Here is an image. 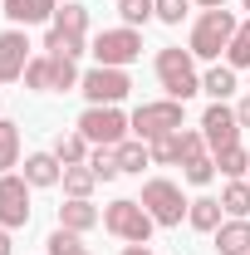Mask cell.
Segmentation results:
<instances>
[{
	"label": "cell",
	"mask_w": 250,
	"mask_h": 255,
	"mask_svg": "<svg viewBox=\"0 0 250 255\" xmlns=\"http://www.w3.org/2000/svg\"><path fill=\"white\" fill-rule=\"evenodd\" d=\"M54 10H59V0H5L10 25H44V20H54Z\"/></svg>",
	"instance_id": "5bb4252c"
},
{
	"label": "cell",
	"mask_w": 250,
	"mask_h": 255,
	"mask_svg": "<svg viewBox=\"0 0 250 255\" xmlns=\"http://www.w3.org/2000/svg\"><path fill=\"white\" fill-rule=\"evenodd\" d=\"M94 187H98V177H94L89 162H84V167H64V191H69V196H84V201H89Z\"/></svg>",
	"instance_id": "4316f807"
},
{
	"label": "cell",
	"mask_w": 250,
	"mask_h": 255,
	"mask_svg": "<svg viewBox=\"0 0 250 255\" xmlns=\"http://www.w3.org/2000/svg\"><path fill=\"white\" fill-rule=\"evenodd\" d=\"M25 182L30 187H59L64 182V162L54 152H30L25 157Z\"/></svg>",
	"instance_id": "9a60e30c"
},
{
	"label": "cell",
	"mask_w": 250,
	"mask_h": 255,
	"mask_svg": "<svg viewBox=\"0 0 250 255\" xmlns=\"http://www.w3.org/2000/svg\"><path fill=\"white\" fill-rule=\"evenodd\" d=\"M142 206H147V216H152L157 226H182V216H187V196H182V187L177 182H167V177H152V182H142Z\"/></svg>",
	"instance_id": "5b68a950"
},
{
	"label": "cell",
	"mask_w": 250,
	"mask_h": 255,
	"mask_svg": "<svg viewBox=\"0 0 250 255\" xmlns=\"http://www.w3.org/2000/svg\"><path fill=\"white\" fill-rule=\"evenodd\" d=\"M246 182H250V172H246Z\"/></svg>",
	"instance_id": "60d3db41"
},
{
	"label": "cell",
	"mask_w": 250,
	"mask_h": 255,
	"mask_svg": "<svg viewBox=\"0 0 250 255\" xmlns=\"http://www.w3.org/2000/svg\"><path fill=\"white\" fill-rule=\"evenodd\" d=\"M118 15H123V25H147V20H157V0H118Z\"/></svg>",
	"instance_id": "83f0119b"
},
{
	"label": "cell",
	"mask_w": 250,
	"mask_h": 255,
	"mask_svg": "<svg viewBox=\"0 0 250 255\" xmlns=\"http://www.w3.org/2000/svg\"><path fill=\"white\" fill-rule=\"evenodd\" d=\"M89 152H94V142H89L84 132H59V137H54V157H59L64 167H84Z\"/></svg>",
	"instance_id": "ac0fdd59"
},
{
	"label": "cell",
	"mask_w": 250,
	"mask_h": 255,
	"mask_svg": "<svg viewBox=\"0 0 250 255\" xmlns=\"http://www.w3.org/2000/svg\"><path fill=\"white\" fill-rule=\"evenodd\" d=\"M191 5H201V10H226V0H191Z\"/></svg>",
	"instance_id": "d590c367"
},
{
	"label": "cell",
	"mask_w": 250,
	"mask_h": 255,
	"mask_svg": "<svg viewBox=\"0 0 250 255\" xmlns=\"http://www.w3.org/2000/svg\"><path fill=\"white\" fill-rule=\"evenodd\" d=\"M127 123H132V132H137L142 142H152V137H167V132H177V128L187 123V103H177V98L137 103V113H132Z\"/></svg>",
	"instance_id": "277c9868"
},
{
	"label": "cell",
	"mask_w": 250,
	"mask_h": 255,
	"mask_svg": "<svg viewBox=\"0 0 250 255\" xmlns=\"http://www.w3.org/2000/svg\"><path fill=\"white\" fill-rule=\"evenodd\" d=\"M98 221H103V211H98L94 201H84V196H69V201L59 206V226H64V231H74V236L94 231Z\"/></svg>",
	"instance_id": "4fadbf2b"
},
{
	"label": "cell",
	"mask_w": 250,
	"mask_h": 255,
	"mask_svg": "<svg viewBox=\"0 0 250 255\" xmlns=\"http://www.w3.org/2000/svg\"><path fill=\"white\" fill-rule=\"evenodd\" d=\"M44 54H54V59H79V54H84V34L49 30V34H44Z\"/></svg>",
	"instance_id": "7402d4cb"
},
{
	"label": "cell",
	"mask_w": 250,
	"mask_h": 255,
	"mask_svg": "<svg viewBox=\"0 0 250 255\" xmlns=\"http://www.w3.org/2000/svg\"><path fill=\"white\" fill-rule=\"evenodd\" d=\"M152 216H147V206L142 201H132V196H118V201H108L103 206V231L108 236H118L127 246H147V236H152Z\"/></svg>",
	"instance_id": "7a4b0ae2"
},
{
	"label": "cell",
	"mask_w": 250,
	"mask_h": 255,
	"mask_svg": "<svg viewBox=\"0 0 250 255\" xmlns=\"http://www.w3.org/2000/svg\"><path fill=\"white\" fill-rule=\"evenodd\" d=\"M94 59L103 64V69H127L132 59H142V34L132 30V25H123V30H103L94 39Z\"/></svg>",
	"instance_id": "52a82bcc"
},
{
	"label": "cell",
	"mask_w": 250,
	"mask_h": 255,
	"mask_svg": "<svg viewBox=\"0 0 250 255\" xmlns=\"http://www.w3.org/2000/svg\"><path fill=\"white\" fill-rule=\"evenodd\" d=\"M49 84H54V59H49V54H34V59L25 64V89L49 94Z\"/></svg>",
	"instance_id": "cb8c5ba5"
},
{
	"label": "cell",
	"mask_w": 250,
	"mask_h": 255,
	"mask_svg": "<svg viewBox=\"0 0 250 255\" xmlns=\"http://www.w3.org/2000/svg\"><path fill=\"white\" fill-rule=\"evenodd\" d=\"M10 167H20V128L0 118V172H10Z\"/></svg>",
	"instance_id": "603a6c76"
},
{
	"label": "cell",
	"mask_w": 250,
	"mask_h": 255,
	"mask_svg": "<svg viewBox=\"0 0 250 255\" xmlns=\"http://www.w3.org/2000/svg\"><path fill=\"white\" fill-rule=\"evenodd\" d=\"M211 236H216V255H250V221L246 216L221 221Z\"/></svg>",
	"instance_id": "7c38bea8"
},
{
	"label": "cell",
	"mask_w": 250,
	"mask_h": 255,
	"mask_svg": "<svg viewBox=\"0 0 250 255\" xmlns=\"http://www.w3.org/2000/svg\"><path fill=\"white\" fill-rule=\"evenodd\" d=\"M25 64H30V39H25L20 25H10V30L0 34V84L25 79Z\"/></svg>",
	"instance_id": "8fae6325"
},
{
	"label": "cell",
	"mask_w": 250,
	"mask_h": 255,
	"mask_svg": "<svg viewBox=\"0 0 250 255\" xmlns=\"http://www.w3.org/2000/svg\"><path fill=\"white\" fill-rule=\"evenodd\" d=\"M196 54L191 49H177V44H167V49H157V84L167 89V98H177V103H187V98L201 94V74H196Z\"/></svg>",
	"instance_id": "6da1fadb"
},
{
	"label": "cell",
	"mask_w": 250,
	"mask_h": 255,
	"mask_svg": "<svg viewBox=\"0 0 250 255\" xmlns=\"http://www.w3.org/2000/svg\"><path fill=\"white\" fill-rule=\"evenodd\" d=\"M236 30H241V20H236L231 10H206V15L191 25V54H196V59H221V54L231 49Z\"/></svg>",
	"instance_id": "3957f363"
},
{
	"label": "cell",
	"mask_w": 250,
	"mask_h": 255,
	"mask_svg": "<svg viewBox=\"0 0 250 255\" xmlns=\"http://www.w3.org/2000/svg\"><path fill=\"white\" fill-rule=\"evenodd\" d=\"M221 206H226V216H250V182H226V191H221Z\"/></svg>",
	"instance_id": "484cf974"
},
{
	"label": "cell",
	"mask_w": 250,
	"mask_h": 255,
	"mask_svg": "<svg viewBox=\"0 0 250 255\" xmlns=\"http://www.w3.org/2000/svg\"><path fill=\"white\" fill-rule=\"evenodd\" d=\"M127 128L132 123H127L118 108H98V103H89L84 118H79V132H84L94 147H118V142L127 137Z\"/></svg>",
	"instance_id": "ba28073f"
},
{
	"label": "cell",
	"mask_w": 250,
	"mask_h": 255,
	"mask_svg": "<svg viewBox=\"0 0 250 255\" xmlns=\"http://www.w3.org/2000/svg\"><path fill=\"white\" fill-rule=\"evenodd\" d=\"M147 152H152V162H177V132L152 137V142H147Z\"/></svg>",
	"instance_id": "836d02e7"
},
{
	"label": "cell",
	"mask_w": 250,
	"mask_h": 255,
	"mask_svg": "<svg viewBox=\"0 0 250 255\" xmlns=\"http://www.w3.org/2000/svg\"><path fill=\"white\" fill-rule=\"evenodd\" d=\"M211 157H216V172H221V177H231V182L250 172V152L241 147V142H236V147H226V152H211Z\"/></svg>",
	"instance_id": "44dd1931"
},
{
	"label": "cell",
	"mask_w": 250,
	"mask_h": 255,
	"mask_svg": "<svg viewBox=\"0 0 250 255\" xmlns=\"http://www.w3.org/2000/svg\"><path fill=\"white\" fill-rule=\"evenodd\" d=\"M44 246H49V255H79V251H84V246H79V236H74V231H64V226L49 231V241H44Z\"/></svg>",
	"instance_id": "1f68e13d"
},
{
	"label": "cell",
	"mask_w": 250,
	"mask_h": 255,
	"mask_svg": "<svg viewBox=\"0 0 250 255\" xmlns=\"http://www.w3.org/2000/svg\"><path fill=\"white\" fill-rule=\"evenodd\" d=\"M147 162H152V152H147L142 137H123V142H118V167H123V172H142Z\"/></svg>",
	"instance_id": "ffe728a7"
},
{
	"label": "cell",
	"mask_w": 250,
	"mask_h": 255,
	"mask_svg": "<svg viewBox=\"0 0 250 255\" xmlns=\"http://www.w3.org/2000/svg\"><path fill=\"white\" fill-rule=\"evenodd\" d=\"M246 10H250V0H246Z\"/></svg>",
	"instance_id": "f35d334b"
},
{
	"label": "cell",
	"mask_w": 250,
	"mask_h": 255,
	"mask_svg": "<svg viewBox=\"0 0 250 255\" xmlns=\"http://www.w3.org/2000/svg\"><path fill=\"white\" fill-rule=\"evenodd\" d=\"M10 246H15V241H10V231L0 226V255H10Z\"/></svg>",
	"instance_id": "8d00e7d4"
},
{
	"label": "cell",
	"mask_w": 250,
	"mask_h": 255,
	"mask_svg": "<svg viewBox=\"0 0 250 255\" xmlns=\"http://www.w3.org/2000/svg\"><path fill=\"white\" fill-rule=\"evenodd\" d=\"M79 255H89V251H79Z\"/></svg>",
	"instance_id": "ab89813d"
},
{
	"label": "cell",
	"mask_w": 250,
	"mask_h": 255,
	"mask_svg": "<svg viewBox=\"0 0 250 255\" xmlns=\"http://www.w3.org/2000/svg\"><path fill=\"white\" fill-rule=\"evenodd\" d=\"M187 10H191V0H157V20L162 25H182Z\"/></svg>",
	"instance_id": "d6a6232c"
},
{
	"label": "cell",
	"mask_w": 250,
	"mask_h": 255,
	"mask_svg": "<svg viewBox=\"0 0 250 255\" xmlns=\"http://www.w3.org/2000/svg\"><path fill=\"white\" fill-rule=\"evenodd\" d=\"M49 30H59V34H89V5L64 0L59 10H54V20H49Z\"/></svg>",
	"instance_id": "2e32d148"
},
{
	"label": "cell",
	"mask_w": 250,
	"mask_h": 255,
	"mask_svg": "<svg viewBox=\"0 0 250 255\" xmlns=\"http://www.w3.org/2000/svg\"><path fill=\"white\" fill-rule=\"evenodd\" d=\"M89 167H94V177L98 182H113L123 167H118V147H94L89 152Z\"/></svg>",
	"instance_id": "f1b7e54d"
},
{
	"label": "cell",
	"mask_w": 250,
	"mask_h": 255,
	"mask_svg": "<svg viewBox=\"0 0 250 255\" xmlns=\"http://www.w3.org/2000/svg\"><path fill=\"white\" fill-rule=\"evenodd\" d=\"M0 226L5 231L30 226V182L15 172H0Z\"/></svg>",
	"instance_id": "9c48e42d"
},
{
	"label": "cell",
	"mask_w": 250,
	"mask_h": 255,
	"mask_svg": "<svg viewBox=\"0 0 250 255\" xmlns=\"http://www.w3.org/2000/svg\"><path fill=\"white\" fill-rule=\"evenodd\" d=\"M182 177H187L191 187H211V182H216V157H211V152L187 157V162H182Z\"/></svg>",
	"instance_id": "d4e9b609"
},
{
	"label": "cell",
	"mask_w": 250,
	"mask_h": 255,
	"mask_svg": "<svg viewBox=\"0 0 250 255\" xmlns=\"http://www.w3.org/2000/svg\"><path fill=\"white\" fill-rule=\"evenodd\" d=\"M221 211H226V206H221L216 196H196V201L187 206V226H191V231H206V236H211V231L221 226Z\"/></svg>",
	"instance_id": "d6986e66"
},
{
	"label": "cell",
	"mask_w": 250,
	"mask_h": 255,
	"mask_svg": "<svg viewBox=\"0 0 250 255\" xmlns=\"http://www.w3.org/2000/svg\"><path fill=\"white\" fill-rule=\"evenodd\" d=\"M226 64H231V69H250V20L236 30L231 49H226Z\"/></svg>",
	"instance_id": "4dcf8cb0"
},
{
	"label": "cell",
	"mask_w": 250,
	"mask_h": 255,
	"mask_svg": "<svg viewBox=\"0 0 250 255\" xmlns=\"http://www.w3.org/2000/svg\"><path fill=\"white\" fill-rule=\"evenodd\" d=\"M201 152H206V132L201 128H177V162L201 157Z\"/></svg>",
	"instance_id": "f546056e"
},
{
	"label": "cell",
	"mask_w": 250,
	"mask_h": 255,
	"mask_svg": "<svg viewBox=\"0 0 250 255\" xmlns=\"http://www.w3.org/2000/svg\"><path fill=\"white\" fill-rule=\"evenodd\" d=\"M201 94H211V103H226V98L236 94V69L231 64H211L201 74Z\"/></svg>",
	"instance_id": "e0dca14e"
},
{
	"label": "cell",
	"mask_w": 250,
	"mask_h": 255,
	"mask_svg": "<svg viewBox=\"0 0 250 255\" xmlns=\"http://www.w3.org/2000/svg\"><path fill=\"white\" fill-rule=\"evenodd\" d=\"M236 118H241V128H246V132H250V94L241 98V103H236Z\"/></svg>",
	"instance_id": "e575fe53"
},
{
	"label": "cell",
	"mask_w": 250,
	"mask_h": 255,
	"mask_svg": "<svg viewBox=\"0 0 250 255\" xmlns=\"http://www.w3.org/2000/svg\"><path fill=\"white\" fill-rule=\"evenodd\" d=\"M127 89H132L127 69H103V64H94L84 74V84H79V94L89 98V103H98V108H118L127 98Z\"/></svg>",
	"instance_id": "8992f818"
},
{
	"label": "cell",
	"mask_w": 250,
	"mask_h": 255,
	"mask_svg": "<svg viewBox=\"0 0 250 255\" xmlns=\"http://www.w3.org/2000/svg\"><path fill=\"white\" fill-rule=\"evenodd\" d=\"M123 255H152L147 246H123Z\"/></svg>",
	"instance_id": "74e56055"
},
{
	"label": "cell",
	"mask_w": 250,
	"mask_h": 255,
	"mask_svg": "<svg viewBox=\"0 0 250 255\" xmlns=\"http://www.w3.org/2000/svg\"><path fill=\"white\" fill-rule=\"evenodd\" d=\"M201 132H206V147L211 152H226V147H236L241 142V118H236V108H226V103H211L206 113H201Z\"/></svg>",
	"instance_id": "30bf717a"
}]
</instances>
